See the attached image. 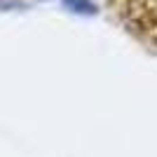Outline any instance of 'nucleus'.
Returning a JSON list of instances; mask_svg holds the SVG:
<instances>
[{"mask_svg": "<svg viewBox=\"0 0 157 157\" xmlns=\"http://www.w3.org/2000/svg\"><path fill=\"white\" fill-rule=\"evenodd\" d=\"M110 5L134 38L157 49V0H110Z\"/></svg>", "mask_w": 157, "mask_h": 157, "instance_id": "obj_1", "label": "nucleus"}]
</instances>
